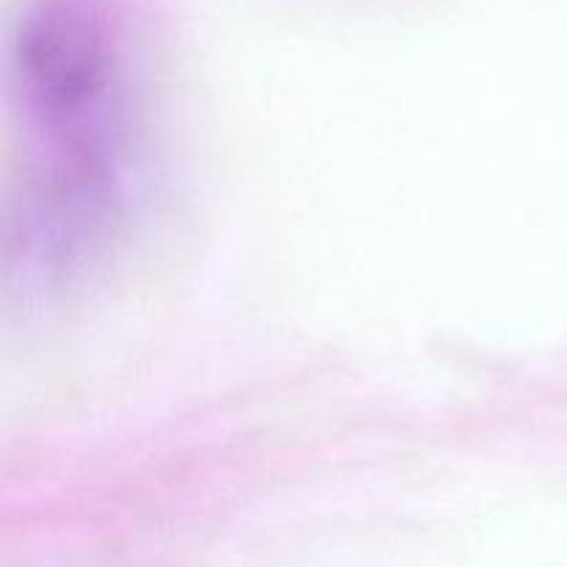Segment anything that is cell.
I'll use <instances>...</instances> for the list:
<instances>
[{
    "label": "cell",
    "mask_w": 567,
    "mask_h": 567,
    "mask_svg": "<svg viewBox=\"0 0 567 567\" xmlns=\"http://www.w3.org/2000/svg\"><path fill=\"white\" fill-rule=\"evenodd\" d=\"M11 266L70 297L131 241L153 181V33L142 0H22L9 33Z\"/></svg>",
    "instance_id": "cell-1"
}]
</instances>
